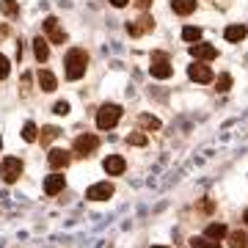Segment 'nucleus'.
I'll return each mask as SVG.
<instances>
[{
	"label": "nucleus",
	"mask_w": 248,
	"mask_h": 248,
	"mask_svg": "<svg viewBox=\"0 0 248 248\" xmlns=\"http://www.w3.org/2000/svg\"><path fill=\"white\" fill-rule=\"evenodd\" d=\"M119 119H122V108L119 105H102L97 110V127L99 130H110V127H116Z\"/></svg>",
	"instance_id": "nucleus-3"
},
{
	"label": "nucleus",
	"mask_w": 248,
	"mask_h": 248,
	"mask_svg": "<svg viewBox=\"0 0 248 248\" xmlns=\"http://www.w3.org/2000/svg\"><path fill=\"white\" fill-rule=\"evenodd\" d=\"M138 6H141V9H146V6H149V0H138Z\"/></svg>",
	"instance_id": "nucleus-32"
},
{
	"label": "nucleus",
	"mask_w": 248,
	"mask_h": 248,
	"mask_svg": "<svg viewBox=\"0 0 248 248\" xmlns=\"http://www.w3.org/2000/svg\"><path fill=\"white\" fill-rule=\"evenodd\" d=\"M229 246L232 248H248V237L243 232H232L229 234Z\"/></svg>",
	"instance_id": "nucleus-20"
},
{
	"label": "nucleus",
	"mask_w": 248,
	"mask_h": 248,
	"mask_svg": "<svg viewBox=\"0 0 248 248\" xmlns=\"http://www.w3.org/2000/svg\"><path fill=\"white\" fill-rule=\"evenodd\" d=\"M72 149H75V155H80V157H89V155H94V152L99 149V138L97 135H78Z\"/></svg>",
	"instance_id": "nucleus-5"
},
{
	"label": "nucleus",
	"mask_w": 248,
	"mask_h": 248,
	"mask_svg": "<svg viewBox=\"0 0 248 248\" xmlns=\"http://www.w3.org/2000/svg\"><path fill=\"white\" fill-rule=\"evenodd\" d=\"M63 66H66V78L69 80H80L86 75V69H89V53L80 50V47H72L69 53H66Z\"/></svg>",
	"instance_id": "nucleus-1"
},
{
	"label": "nucleus",
	"mask_w": 248,
	"mask_h": 248,
	"mask_svg": "<svg viewBox=\"0 0 248 248\" xmlns=\"http://www.w3.org/2000/svg\"><path fill=\"white\" fill-rule=\"evenodd\" d=\"M190 55L199 58V61H213V58H218V50L213 45H193L190 47Z\"/></svg>",
	"instance_id": "nucleus-10"
},
{
	"label": "nucleus",
	"mask_w": 248,
	"mask_h": 248,
	"mask_svg": "<svg viewBox=\"0 0 248 248\" xmlns=\"http://www.w3.org/2000/svg\"><path fill=\"white\" fill-rule=\"evenodd\" d=\"M58 135H61V130L50 124V127H45V130H42V143H50V141H55Z\"/></svg>",
	"instance_id": "nucleus-22"
},
{
	"label": "nucleus",
	"mask_w": 248,
	"mask_h": 248,
	"mask_svg": "<svg viewBox=\"0 0 248 248\" xmlns=\"http://www.w3.org/2000/svg\"><path fill=\"white\" fill-rule=\"evenodd\" d=\"M190 243H193V248H221L218 243H213L210 237H193Z\"/></svg>",
	"instance_id": "nucleus-23"
},
{
	"label": "nucleus",
	"mask_w": 248,
	"mask_h": 248,
	"mask_svg": "<svg viewBox=\"0 0 248 248\" xmlns=\"http://www.w3.org/2000/svg\"><path fill=\"white\" fill-rule=\"evenodd\" d=\"M110 196H113V185L110 182H97V185H91L86 190V199H91V202H105Z\"/></svg>",
	"instance_id": "nucleus-6"
},
{
	"label": "nucleus",
	"mask_w": 248,
	"mask_h": 248,
	"mask_svg": "<svg viewBox=\"0 0 248 248\" xmlns=\"http://www.w3.org/2000/svg\"><path fill=\"white\" fill-rule=\"evenodd\" d=\"M127 143H133V146H146V135H143V133L127 135Z\"/></svg>",
	"instance_id": "nucleus-26"
},
{
	"label": "nucleus",
	"mask_w": 248,
	"mask_h": 248,
	"mask_svg": "<svg viewBox=\"0 0 248 248\" xmlns=\"http://www.w3.org/2000/svg\"><path fill=\"white\" fill-rule=\"evenodd\" d=\"M149 72H152V78L166 80V78H171V75H174V66L169 63V58H166L163 53H152V66H149Z\"/></svg>",
	"instance_id": "nucleus-4"
},
{
	"label": "nucleus",
	"mask_w": 248,
	"mask_h": 248,
	"mask_svg": "<svg viewBox=\"0 0 248 248\" xmlns=\"http://www.w3.org/2000/svg\"><path fill=\"white\" fill-rule=\"evenodd\" d=\"M63 182H66V179H63L61 174H50V177L45 179V193H47V196L61 193V190H63Z\"/></svg>",
	"instance_id": "nucleus-12"
},
{
	"label": "nucleus",
	"mask_w": 248,
	"mask_h": 248,
	"mask_svg": "<svg viewBox=\"0 0 248 248\" xmlns=\"http://www.w3.org/2000/svg\"><path fill=\"white\" fill-rule=\"evenodd\" d=\"M232 89V75H221V78H218V91H229Z\"/></svg>",
	"instance_id": "nucleus-28"
},
{
	"label": "nucleus",
	"mask_w": 248,
	"mask_h": 248,
	"mask_svg": "<svg viewBox=\"0 0 248 248\" xmlns=\"http://www.w3.org/2000/svg\"><path fill=\"white\" fill-rule=\"evenodd\" d=\"M39 89L47 91V94L58 89V80H55V75H53L50 69H42V72H39Z\"/></svg>",
	"instance_id": "nucleus-13"
},
{
	"label": "nucleus",
	"mask_w": 248,
	"mask_h": 248,
	"mask_svg": "<svg viewBox=\"0 0 248 248\" xmlns=\"http://www.w3.org/2000/svg\"><path fill=\"white\" fill-rule=\"evenodd\" d=\"M55 113L66 116V113H69V102H55Z\"/></svg>",
	"instance_id": "nucleus-29"
},
{
	"label": "nucleus",
	"mask_w": 248,
	"mask_h": 248,
	"mask_svg": "<svg viewBox=\"0 0 248 248\" xmlns=\"http://www.w3.org/2000/svg\"><path fill=\"white\" fill-rule=\"evenodd\" d=\"M182 39H185V42H199V39H202V28L187 25L185 31H182Z\"/></svg>",
	"instance_id": "nucleus-21"
},
{
	"label": "nucleus",
	"mask_w": 248,
	"mask_h": 248,
	"mask_svg": "<svg viewBox=\"0 0 248 248\" xmlns=\"http://www.w3.org/2000/svg\"><path fill=\"white\" fill-rule=\"evenodd\" d=\"M187 75H190V80H196V83H213V69L210 66H204V63H193L190 69H187Z\"/></svg>",
	"instance_id": "nucleus-9"
},
{
	"label": "nucleus",
	"mask_w": 248,
	"mask_h": 248,
	"mask_svg": "<svg viewBox=\"0 0 248 248\" xmlns=\"http://www.w3.org/2000/svg\"><path fill=\"white\" fill-rule=\"evenodd\" d=\"M243 221H246V223H248V210H246V215H243Z\"/></svg>",
	"instance_id": "nucleus-33"
},
{
	"label": "nucleus",
	"mask_w": 248,
	"mask_h": 248,
	"mask_svg": "<svg viewBox=\"0 0 248 248\" xmlns=\"http://www.w3.org/2000/svg\"><path fill=\"white\" fill-rule=\"evenodd\" d=\"M152 28V19L149 17H141L138 19V25H135V22H127V33L130 36H141L143 31H149Z\"/></svg>",
	"instance_id": "nucleus-15"
},
{
	"label": "nucleus",
	"mask_w": 248,
	"mask_h": 248,
	"mask_svg": "<svg viewBox=\"0 0 248 248\" xmlns=\"http://www.w3.org/2000/svg\"><path fill=\"white\" fill-rule=\"evenodd\" d=\"M171 9H174V14H179V17H187V14L196 11V0H171Z\"/></svg>",
	"instance_id": "nucleus-14"
},
{
	"label": "nucleus",
	"mask_w": 248,
	"mask_h": 248,
	"mask_svg": "<svg viewBox=\"0 0 248 248\" xmlns=\"http://www.w3.org/2000/svg\"><path fill=\"white\" fill-rule=\"evenodd\" d=\"M124 169H127V163H124V157H119V155H110V157L105 160V171L110 174V177L124 174Z\"/></svg>",
	"instance_id": "nucleus-11"
},
{
	"label": "nucleus",
	"mask_w": 248,
	"mask_h": 248,
	"mask_svg": "<svg viewBox=\"0 0 248 248\" xmlns=\"http://www.w3.org/2000/svg\"><path fill=\"white\" fill-rule=\"evenodd\" d=\"M223 36H226V42H243V39H246V28L243 25H229L226 31H223Z\"/></svg>",
	"instance_id": "nucleus-18"
},
{
	"label": "nucleus",
	"mask_w": 248,
	"mask_h": 248,
	"mask_svg": "<svg viewBox=\"0 0 248 248\" xmlns=\"http://www.w3.org/2000/svg\"><path fill=\"white\" fill-rule=\"evenodd\" d=\"M9 72H11V66H9V58L0 53V80H6L9 78Z\"/></svg>",
	"instance_id": "nucleus-27"
},
{
	"label": "nucleus",
	"mask_w": 248,
	"mask_h": 248,
	"mask_svg": "<svg viewBox=\"0 0 248 248\" xmlns=\"http://www.w3.org/2000/svg\"><path fill=\"white\" fill-rule=\"evenodd\" d=\"M22 138H25V141H36V124L33 122H25V127H22Z\"/></svg>",
	"instance_id": "nucleus-25"
},
{
	"label": "nucleus",
	"mask_w": 248,
	"mask_h": 248,
	"mask_svg": "<svg viewBox=\"0 0 248 248\" xmlns=\"http://www.w3.org/2000/svg\"><path fill=\"white\" fill-rule=\"evenodd\" d=\"M152 248H166V246H152Z\"/></svg>",
	"instance_id": "nucleus-34"
},
{
	"label": "nucleus",
	"mask_w": 248,
	"mask_h": 248,
	"mask_svg": "<svg viewBox=\"0 0 248 248\" xmlns=\"http://www.w3.org/2000/svg\"><path fill=\"white\" fill-rule=\"evenodd\" d=\"M0 146H3V141H0Z\"/></svg>",
	"instance_id": "nucleus-35"
},
{
	"label": "nucleus",
	"mask_w": 248,
	"mask_h": 248,
	"mask_svg": "<svg viewBox=\"0 0 248 248\" xmlns=\"http://www.w3.org/2000/svg\"><path fill=\"white\" fill-rule=\"evenodd\" d=\"M69 152L66 149H53L50 155H47V163H50V169L53 171H61V169H66L69 166Z\"/></svg>",
	"instance_id": "nucleus-8"
},
{
	"label": "nucleus",
	"mask_w": 248,
	"mask_h": 248,
	"mask_svg": "<svg viewBox=\"0 0 248 248\" xmlns=\"http://www.w3.org/2000/svg\"><path fill=\"white\" fill-rule=\"evenodd\" d=\"M33 53H36V61H47V55H50V47L42 36H36L33 39Z\"/></svg>",
	"instance_id": "nucleus-16"
},
{
	"label": "nucleus",
	"mask_w": 248,
	"mask_h": 248,
	"mask_svg": "<svg viewBox=\"0 0 248 248\" xmlns=\"http://www.w3.org/2000/svg\"><path fill=\"white\" fill-rule=\"evenodd\" d=\"M127 3H130V0H110V6H116V9H124Z\"/></svg>",
	"instance_id": "nucleus-30"
},
{
	"label": "nucleus",
	"mask_w": 248,
	"mask_h": 248,
	"mask_svg": "<svg viewBox=\"0 0 248 248\" xmlns=\"http://www.w3.org/2000/svg\"><path fill=\"white\" fill-rule=\"evenodd\" d=\"M19 177H22V160L19 157H6L0 163V179L6 185H14Z\"/></svg>",
	"instance_id": "nucleus-2"
},
{
	"label": "nucleus",
	"mask_w": 248,
	"mask_h": 248,
	"mask_svg": "<svg viewBox=\"0 0 248 248\" xmlns=\"http://www.w3.org/2000/svg\"><path fill=\"white\" fill-rule=\"evenodd\" d=\"M45 31H47V36H50V42H53V45H63V42H66V33L61 31V25H58V19H55V17H47L45 19Z\"/></svg>",
	"instance_id": "nucleus-7"
},
{
	"label": "nucleus",
	"mask_w": 248,
	"mask_h": 248,
	"mask_svg": "<svg viewBox=\"0 0 248 248\" xmlns=\"http://www.w3.org/2000/svg\"><path fill=\"white\" fill-rule=\"evenodd\" d=\"M6 36H9V28H6V25H0V39H6Z\"/></svg>",
	"instance_id": "nucleus-31"
},
{
	"label": "nucleus",
	"mask_w": 248,
	"mask_h": 248,
	"mask_svg": "<svg viewBox=\"0 0 248 248\" xmlns=\"http://www.w3.org/2000/svg\"><path fill=\"white\" fill-rule=\"evenodd\" d=\"M141 124L146 127V130H160V122L155 119V116H149V113H143V116H141Z\"/></svg>",
	"instance_id": "nucleus-24"
},
{
	"label": "nucleus",
	"mask_w": 248,
	"mask_h": 248,
	"mask_svg": "<svg viewBox=\"0 0 248 248\" xmlns=\"http://www.w3.org/2000/svg\"><path fill=\"white\" fill-rule=\"evenodd\" d=\"M0 11H3L6 17H17L19 14V3L17 0H0Z\"/></svg>",
	"instance_id": "nucleus-19"
},
{
	"label": "nucleus",
	"mask_w": 248,
	"mask_h": 248,
	"mask_svg": "<svg viewBox=\"0 0 248 248\" xmlns=\"http://www.w3.org/2000/svg\"><path fill=\"white\" fill-rule=\"evenodd\" d=\"M226 234H229V229H226L223 223H210L207 232H204V237H210V240H221V237H226Z\"/></svg>",
	"instance_id": "nucleus-17"
}]
</instances>
